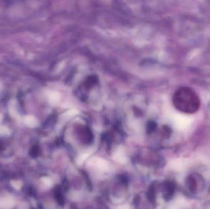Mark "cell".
<instances>
[{"instance_id": "cell-6", "label": "cell", "mask_w": 210, "mask_h": 209, "mask_svg": "<svg viewBox=\"0 0 210 209\" xmlns=\"http://www.w3.org/2000/svg\"><path fill=\"white\" fill-rule=\"evenodd\" d=\"M30 154L33 157H35L37 154H38V149H37L36 147H34V148L31 150Z\"/></svg>"}, {"instance_id": "cell-3", "label": "cell", "mask_w": 210, "mask_h": 209, "mask_svg": "<svg viewBox=\"0 0 210 209\" xmlns=\"http://www.w3.org/2000/svg\"><path fill=\"white\" fill-rule=\"evenodd\" d=\"M96 165L102 170L106 169L108 167V164L106 161L102 159H98L96 161Z\"/></svg>"}, {"instance_id": "cell-2", "label": "cell", "mask_w": 210, "mask_h": 209, "mask_svg": "<svg viewBox=\"0 0 210 209\" xmlns=\"http://www.w3.org/2000/svg\"><path fill=\"white\" fill-rule=\"evenodd\" d=\"M113 159L118 163H125L127 161V158L123 150L121 148L117 150L113 155Z\"/></svg>"}, {"instance_id": "cell-1", "label": "cell", "mask_w": 210, "mask_h": 209, "mask_svg": "<svg viewBox=\"0 0 210 209\" xmlns=\"http://www.w3.org/2000/svg\"><path fill=\"white\" fill-rule=\"evenodd\" d=\"M172 101L177 110L187 114L195 113L200 107L199 96L189 87H181L177 90L173 96Z\"/></svg>"}, {"instance_id": "cell-7", "label": "cell", "mask_w": 210, "mask_h": 209, "mask_svg": "<svg viewBox=\"0 0 210 209\" xmlns=\"http://www.w3.org/2000/svg\"><path fill=\"white\" fill-rule=\"evenodd\" d=\"M119 209H129V207L127 205H125V206H122L119 207Z\"/></svg>"}, {"instance_id": "cell-4", "label": "cell", "mask_w": 210, "mask_h": 209, "mask_svg": "<svg viewBox=\"0 0 210 209\" xmlns=\"http://www.w3.org/2000/svg\"><path fill=\"white\" fill-rule=\"evenodd\" d=\"M187 185L192 191H194L196 190V182L193 178H189L187 180Z\"/></svg>"}, {"instance_id": "cell-5", "label": "cell", "mask_w": 210, "mask_h": 209, "mask_svg": "<svg viewBox=\"0 0 210 209\" xmlns=\"http://www.w3.org/2000/svg\"><path fill=\"white\" fill-rule=\"evenodd\" d=\"M88 156L89 155L87 153H84V154L81 155L80 157L77 158V163L79 164V165H81V164L83 163L85 159L87 158Z\"/></svg>"}]
</instances>
